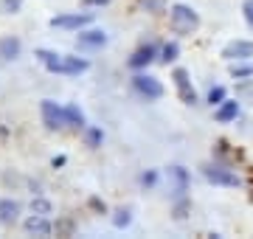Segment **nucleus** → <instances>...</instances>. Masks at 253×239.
Here are the masks:
<instances>
[{
    "label": "nucleus",
    "mask_w": 253,
    "mask_h": 239,
    "mask_svg": "<svg viewBox=\"0 0 253 239\" xmlns=\"http://www.w3.org/2000/svg\"><path fill=\"white\" fill-rule=\"evenodd\" d=\"M169 28L177 37H191L200 31V14L189 3H172L169 6Z\"/></svg>",
    "instance_id": "1"
},
{
    "label": "nucleus",
    "mask_w": 253,
    "mask_h": 239,
    "mask_svg": "<svg viewBox=\"0 0 253 239\" xmlns=\"http://www.w3.org/2000/svg\"><path fill=\"white\" fill-rule=\"evenodd\" d=\"M132 90H135L138 99L158 101V99H163L166 87H163V82L158 79V76L146 74V71H135V76H132Z\"/></svg>",
    "instance_id": "2"
},
{
    "label": "nucleus",
    "mask_w": 253,
    "mask_h": 239,
    "mask_svg": "<svg viewBox=\"0 0 253 239\" xmlns=\"http://www.w3.org/2000/svg\"><path fill=\"white\" fill-rule=\"evenodd\" d=\"M40 119H42V127L48 132H62L68 129V119H65V107L56 104L54 99H42L40 101Z\"/></svg>",
    "instance_id": "3"
},
{
    "label": "nucleus",
    "mask_w": 253,
    "mask_h": 239,
    "mask_svg": "<svg viewBox=\"0 0 253 239\" xmlns=\"http://www.w3.org/2000/svg\"><path fill=\"white\" fill-rule=\"evenodd\" d=\"M203 177H206L208 183L225 186V189H236V186H242L239 175H236L231 166H225V163H203Z\"/></svg>",
    "instance_id": "4"
},
{
    "label": "nucleus",
    "mask_w": 253,
    "mask_h": 239,
    "mask_svg": "<svg viewBox=\"0 0 253 239\" xmlns=\"http://www.w3.org/2000/svg\"><path fill=\"white\" fill-rule=\"evenodd\" d=\"M93 14L90 11H68V14H56V17L48 20V26L56 28V31H82V28L93 26Z\"/></svg>",
    "instance_id": "5"
},
{
    "label": "nucleus",
    "mask_w": 253,
    "mask_h": 239,
    "mask_svg": "<svg viewBox=\"0 0 253 239\" xmlns=\"http://www.w3.org/2000/svg\"><path fill=\"white\" fill-rule=\"evenodd\" d=\"M90 68V62L84 56H76V54H59L54 65H48L45 71L48 74H56V76H79Z\"/></svg>",
    "instance_id": "6"
},
{
    "label": "nucleus",
    "mask_w": 253,
    "mask_h": 239,
    "mask_svg": "<svg viewBox=\"0 0 253 239\" xmlns=\"http://www.w3.org/2000/svg\"><path fill=\"white\" fill-rule=\"evenodd\" d=\"M158 56H161V45L158 42H144V45H138L129 59H126V68L129 71H146L152 62H158Z\"/></svg>",
    "instance_id": "7"
},
{
    "label": "nucleus",
    "mask_w": 253,
    "mask_h": 239,
    "mask_svg": "<svg viewBox=\"0 0 253 239\" xmlns=\"http://www.w3.org/2000/svg\"><path fill=\"white\" fill-rule=\"evenodd\" d=\"M107 31L104 28H96V26H87L76 31V48L79 51H99V48L107 45Z\"/></svg>",
    "instance_id": "8"
},
{
    "label": "nucleus",
    "mask_w": 253,
    "mask_h": 239,
    "mask_svg": "<svg viewBox=\"0 0 253 239\" xmlns=\"http://www.w3.org/2000/svg\"><path fill=\"white\" fill-rule=\"evenodd\" d=\"M172 84H174V90H177V96H180L183 104H189L191 107V104H197L200 101V96H197V90H194V84H191L186 68H174L172 71Z\"/></svg>",
    "instance_id": "9"
},
{
    "label": "nucleus",
    "mask_w": 253,
    "mask_h": 239,
    "mask_svg": "<svg viewBox=\"0 0 253 239\" xmlns=\"http://www.w3.org/2000/svg\"><path fill=\"white\" fill-rule=\"evenodd\" d=\"M219 56L225 62H245V59H253V40H231L222 45Z\"/></svg>",
    "instance_id": "10"
},
{
    "label": "nucleus",
    "mask_w": 253,
    "mask_h": 239,
    "mask_svg": "<svg viewBox=\"0 0 253 239\" xmlns=\"http://www.w3.org/2000/svg\"><path fill=\"white\" fill-rule=\"evenodd\" d=\"M23 231H26V237H51L54 234V222L51 217H42V214H28L20 220Z\"/></svg>",
    "instance_id": "11"
},
{
    "label": "nucleus",
    "mask_w": 253,
    "mask_h": 239,
    "mask_svg": "<svg viewBox=\"0 0 253 239\" xmlns=\"http://www.w3.org/2000/svg\"><path fill=\"white\" fill-rule=\"evenodd\" d=\"M23 214V202L14 197H3L0 200V228H14Z\"/></svg>",
    "instance_id": "12"
},
{
    "label": "nucleus",
    "mask_w": 253,
    "mask_h": 239,
    "mask_svg": "<svg viewBox=\"0 0 253 239\" xmlns=\"http://www.w3.org/2000/svg\"><path fill=\"white\" fill-rule=\"evenodd\" d=\"M236 119H239V101L225 99L214 107V121H217V124H234Z\"/></svg>",
    "instance_id": "13"
},
{
    "label": "nucleus",
    "mask_w": 253,
    "mask_h": 239,
    "mask_svg": "<svg viewBox=\"0 0 253 239\" xmlns=\"http://www.w3.org/2000/svg\"><path fill=\"white\" fill-rule=\"evenodd\" d=\"M169 180L174 183V197H183V194L189 192V183H191V175L189 169H183V166H169Z\"/></svg>",
    "instance_id": "14"
},
{
    "label": "nucleus",
    "mask_w": 253,
    "mask_h": 239,
    "mask_svg": "<svg viewBox=\"0 0 253 239\" xmlns=\"http://www.w3.org/2000/svg\"><path fill=\"white\" fill-rule=\"evenodd\" d=\"M23 54V42L17 37H0V59L3 62H11Z\"/></svg>",
    "instance_id": "15"
},
{
    "label": "nucleus",
    "mask_w": 253,
    "mask_h": 239,
    "mask_svg": "<svg viewBox=\"0 0 253 239\" xmlns=\"http://www.w3.org/2000/svg\"><path fill=\"white\" fill-rule=\"evenodd\" d=\"M28 211L31 214H42V217H51V214H56V208H54V202L48 200L45 194H34L31 202H28Z\"/></svg>",
    "instance_id": "16"
},
{
    "label": "nucleus",
    "mask_w": 253,
    "mask_h": 239,
    "mask_svg": "<svg viewBox=\"0 0 253 239\" xmlns=\"http://www.w3.org/2000/svg\"><path fill=\"white\" fill-rule=\"evenodd\" d=\"M65 119H68V127H71V129H84V127H87L84 113H82L79 104H65Z\"/></svg>",
    "instance_id": "17"
},
{
    "label": "nucleus",
    "mask_w": 253,
    "mask_h": 239,
    "mask_svg": "<svg viewBox=\"0 0 253 239\" xmlns=\"http://www.w3.org/2000/svg\"><path fill=\"white\" fill-rule=\"evenodd\" d=\"M138 9L144 14H166L169 11V0H138Z\"/></svg>",
    "instance_id": "18"
},
{
    "label": "nucleus",
    "mask_w": 253,
    "mask_h": 239,
    "mask_svg": "<svg viewBox=\"0 0 253 239\" xmlns=\"http://www.w3.org/2000/svg\"><path fill=\"white\" fill-rule=\"evenodd\" d=\"M177 56H180V45H177L174 40H169V42H163V45H161V56H158V62H161V65H172Z\"/></svg>",
    "instance_id": "19"
},
{
    "label": "nucleus",
    "mask_w": 253,
    "mask_h": 239,
    "mask_svg": "<svg viewBox=\"0 0 253 239\" xmlns=\"http://www.w3.org/2000/svg\"><path fill=\"white\" fill-rule=\"evenodd\" d=\"M132 225V208L129 205H121V208H116L113 211V228H129Z\"/></svg>",
    "instance_id": "20"
},
{
    "label": "nucleus",
    "mask_w": 253,
    "mask_h": 239,
    "mask_svg": "<svg viewBox=\"0 0 253 239\" xmlns=\"http://www.w3.org/2000/svg\"><path fill=\"white\" fill-rule=\"evenodd\" d=\"M82 132H84V147L99 149L101 144H104V132H101V127H84Z\"/></svg>",
    "instance_id": "21"
},
{
    "label": "nucleus",
    "mask_w": 253,
    "mask_h": 239,
    "mask_svg": "<svg viewBox=\"0 0 253 239\" xmlns=\"http://www.w3.org/2000/svg\"><path fill=\"white\" fill-rule=\"evenodd\" d=\"M189 211H191V200L183 194V197H174V205H172V217L177 222H183L186 217H189Z\"/></svg>",
    "instance_id": "22"
},
{
    "label": "nucleus",
    "mask_w": 253,
    "mask_h": 239,
    "mask_svg": "<svg viewBox=\"0 0 253 239\" xmlns=\"http://www.w3.org/2000/svg\"><path fill=\"white\" fill-rule=\"evenodd\" d=\"M231 76H234V79H251V76H253V59L231 62Z\"/></svg>",
    "instance_id": "23"
},
{
    "label": "nucleus",
    "mask_w": 253,
    "mask_h": 239,
    "mask_svg": "<svg viewBox=\"0 0 253 239\" xmlns=\"http://www.w3.org/2000/svg\"><path fill=\"white\" fill-rule=\"evenodd\" d=\"M54 234H56V237H73V234H76V222L68 220V217H62V220L56 217V222H54Z\"/></svg>",
    "instance_id": "24"
},
{
    "label": "nucleus",
    "mask_w": 253,
    "mask_h": 239,
    "mask_svg": "<svg viewBox=\"0 0 253 239\" xmlns=\"http://www.w3.org/2000/svg\"><path fill=\"white\" fill-rule=\"evenodd\" d=\"M225 99H228V90L222 87V84H214V87L208 90V96H206V101L211 104V107H217L219 101H225Z\"/></svg>",
    "instance_id": "25"
},
{
    "label": "nucleus",
    "mask_w": 253,
    "mask_h": 239,
    "mask_svg": "<svg viewBox=\"0 0 253 239\" xmlns=\"http://www.w3.org/2000/svg\"><path fill=\"white\" fill-rule=\"evenodd\" d=\"M34 56H37V62L42 65V68H48V65H54L56 59H59V54H56V51H48V48H37Z\"/></svg>",
    "instance_id": "26"
},
{
    "label": "nucleus",
    "mask_w": 253,
    "mask_h": 239,
    "mask_svg": "<svg viewBox=\"0 0 253 239\" xmlns=\"http://www.w3.org/2000/svg\"><path fill=\"white\" fill-rule=\"evenodd\" d=\"M23 3H26V0H0V6H3L6 14H17V11L23 9Z\"/></svg>",
    "instance_id": "27"
},
{
    "label": "nucleus",
    "mask_w": 253,
    "mask_h": 239,
    "mask_svg": "<svg viewBox=\"0 0 253 239\" xmlns=\"http://www.w3.org/2000/svg\"><path fill=\"white\" fill-rule=\"evenodd\" d=\"M87 208H90V211H96V214H110L107 202L99 200V197H90V200H87Z\"/></svg>",
    "instance_id": "28"
},
{
    "label": "nucleus",
    "mask_w": 253,
    "mask_h": 239,
    "mask_svg": "<svg viewBox=\"0 0 253 239\" xmlns=\"http://www.w3.org/2000/svg\"><path fill=\"white\" fill-rule=\"evenodd\" d=\"M155 183H158V172L155 169H146L144 175H141V186L144 189H155Z\"/></svg>",
    "instance_id": "29"
},
{
    "label": "nucleus",
    "mask_w": 253,
    "mask_h": 239,
    "mask_svg": "<svg viewBox=\"0 0 253 239\" xmlns=\"http://www.w3.org/2000/svg\"><path fill=\"white\" fill-rule=\"evenodd\" d=\"M242 17L248 23V28L253 31V0H242Z\"/></svg>",
    "instance_id": "30"
},
{
    "label": "nucleus",
    "mask_w": 253,
    "mask_h": 239,
    "mask_svg": "<svg viewBox=\"0 0 253 239\" xmlns=\"http://www.w3.org/2000/svg\"><path fill=\"white\" fill-rule=\"evenodd\" d=\"M113 0H82V9H104Z\"/></svg>",
    "instance_id": "31"
},
{
    "label": "nucleus",
    "mask_w": 253,
    "mask_h": 239,
    "mask_svg": "<svg viewBox=\"0 0 253 239\" xmlns=\"http://www.w3.org/2000/svg\"><path fill=\"white\" fill-rule=\"evenodd\" d=\"M26 186L31 189V194H42V183L40 180H26Z\"/></svg>",
    "instance_id": "32"
},
{
    "label": "nucleus",
    "mask_w": 253,
    "mask_h": 239,
    "mask_svg": "<svg viewBox=\"0 0 253 239\" xmlns=\"http://www.w3.org/2000/svg\"><path fill=\"white\" fill-rule=\"evenodd\" d=\"M65 160H68L65 155H54V158H51V166H54V169H62V166H65Z\"/></svg>",
    "instance_id": "33"
}]
</instances>
